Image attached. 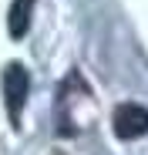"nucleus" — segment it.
I'll return each mask as SVG.
<instances>
[{"instance_id": "3", "label": "nucleus", "mask_w": 148, "mask_h": 155, "mask_svg": "<svg viewBox=\"0 0 148 155\" xmlns=\"http://www.w3.org/2000/svg\"><path fill=\"white\" fill-rule=\"evenodd\" d=\"M31 14H34V0H14L10 4V14H7L10 37H24L31 31Z\"/></svg>"}, {"instance_id": "2", "label": "nucleus", "mask_w": 148, "mask_h": 155, "mask_svg": "<svg viewBox=\"0 0 148 155\" xmlns=\"http://www.w3.org/2000/svg\"><path fill=\"white\" fill-rule=\"evenodd\" d=\"M114 135L125 138V142L148 135V108L135 105V101L118 105V108H114Z\"/></svg>"}, {"instance_id": "1", "label": "nucleus", "mask_w": 148, "mask_h": 155, "mask_svg": "<svg viewBox=\"0 0 148 155\" xmlns=\"http://www.w3.org/2000/svg\"><path fill=\"white\" fill-rule=\"evenodd\" d=\"M27 91H31V74L24 64H7L4 71V101H7V115L17 125L24 115V105H27Z\"/></svg>"}]
</instances>
